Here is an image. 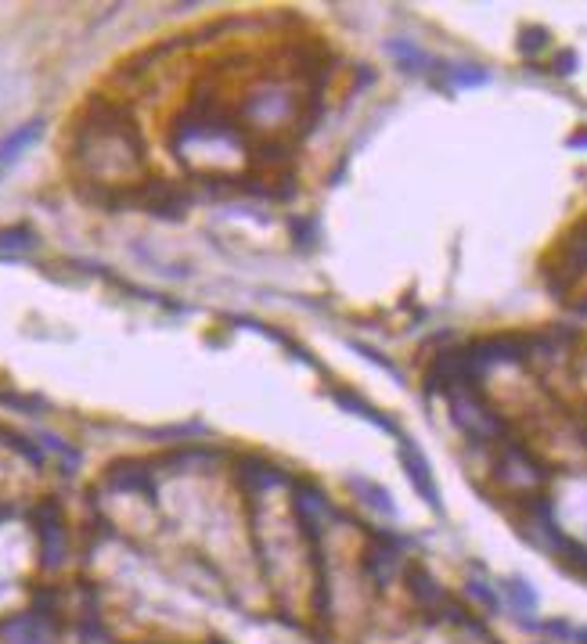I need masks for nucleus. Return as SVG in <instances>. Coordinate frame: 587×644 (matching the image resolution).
<instances>
[{"mask_svg":"<svg viewBox=\"0 0 587 644\" xmlns=\"http://www.w3.org/2000/svg\"><path fill=\"white\" fill-rule=\"evenodd\" d=\"M447 407H451V418L472 443L479 447H490V443H505L508 425L505 418L490 407L483 396H479L476 385H461V389H451L447 393Z\"/></svg>","mask_w":587,"mask_h":644,"instance_id":"1","label":"nucleus"},{"mask_svg":"<svg viewBox=\"0 0 587 644\" xmlns=\"http://www.w3.org/2000/svg\"><path fill=\"white\" fill-rule=\"evenodd\" d=\"M465 364H469V375L476 382L494 371L501 364H523L533 357V335H490V339H476L465 342Z\"/></svg>","mask_w":587,"mask_h":644,"instance_id":"2","label":"nucleus"},{"mask_svg":"<svg viewBox=\"0 0 587 644\" xmlns=\"http://www.w3.org/2000/svg\"><path fill=\"white\" fill-rule=\"evenodd\" d=\"M494 472H497V479L505 486H512V490H537V486H544V479H548L541 461H537L526 447H519V443H505V447H501Z\"/></svg>","mask_w":587,"mask_h":644,"instance_id":"3","label":"nucleus"},{"mask_svg":"<svg viewBox=\"0 0 587 644\" xmlns=\"http://www.w3.org/2000/svg\"><path fill=\"white\" fill-rule=\"evenodd\" d=\"M400 465H404V475L411 479V486L418 490V497H422L429 508L440 515L443 511V497L440 490H436L433 483V465L425 461V454L415 447V439H400Z\"/></svg>","mask_w":587,"mask_h":644,"instance_id":"4","label":"nucleus"},{"mask_svg":"<svg viewBox=\"0 0 587 644\" xmlns=\"http://www.w3.org/2000/svg\"><path fill=\"white\" fill-rule=\"evenodd\" d=\"M400 547H404V540L386 537V533H375V537H371L368 555H364V573L371 576V583H375V587H389V583L397 580Z\"/></svg>","mask_w":587,"mask_h":644,"instance_id":"5","label":"nucleus"},{"mask_svg":"<svg viewBox=\"0 0 587 644\" xmlns=\"http://www.w3.org/2000/svg\"><path fill=\"white\" fill-rule=\"evenodd\" d=\"M0 637L8 644H55V627L47 616H15L0 627Z\"/></svg>","mask_w":587,"mask_h":644,"instance_id":"6","label":"nucleus"},{"mask_svg":"<svg viewBox=\"0 0 587 644\" xmlns=\"http://www.w3.org/2000/svg\"><path fill=\"white\" fill-rule=\"evenodd\" d=\"M389 58L407 72V76H429L433 69H440L433 54L425 51V47L411 44V40H389Z\"/></svg>","mask_w":587,"mask_h":644,"instance_id":"7","label":"nucleus"},{"mask_svg":"<svg viewBox=\"0 0 587 644\" xmlns=\"http://www.w3.org/2000/svg\"><path fill=\"white\" fill-rule=\"evenodd\" d=\"M407 587H411V598H415L429 616H440V612L447 609V601H451L447 591H443L440 583L425 573V569H411V573H407Z\"/></svg>","mask_w":587,"mask_h":644,"instance_id":"8","label":"nucleus"},{"mask_svg":"<svg viewBox=\"0 0 587 644\" xmlns=\"http://www.w3.org/2000/svg\"><path fill=\"white\" fill-rule=\"evenodd\" d=\"M40 547H44V565H62L65 533H62V515H58L55 504H47L40 511Z\"/></svg>","mask_w":587,"mask_h":644,"instance_id":"9","label":"nucleus"},{"mask_svg":"<svg viewBox=\"0 0 587 644\" xmlns=\"http://www.w3.org/2000/svg\"><path fill=\"white\" fill-rule=\"evenodd\" d=\"M332 400L339 403L343 411L357 414V418H364V421H368V425H375V429L389 432V436H397V425H393V421H389L382 411H375V407H371L368 400H361V396H357V393H350V389H346V393H343V389H339V393H332Z\"/></svg>","mask_w":587,"mask_h":644,"instance_id":"10","label":"nucleus"},{"mask_svg":"<svg viewBox=\"0 0 587 644\" xmlns=\"http://www.w3.org/2000/svg\"><path fill=\"white\" fill-rule=\"evenodd\" d=\"M350 490L357 493V497H361L371 511H379V515H386V519H393V515H397V508H393V497H389L386 486L371 483V479H364V475H353Z\"/></svg>","mask_w":587,"mask_h":644,"instance_id":"11","label":"nucleus"},{"mask_svg":"<svg viewBox=\"0 0 587 644\" xmlns=\"http://www.w3.org/2000/svg\"><path fill=\"white\" fill-rule=\"evenodd\" d=\"M40 119H33V123H26V126H19V130H11L4 141H0V170L4 166H11V162L19 159L22 152H26L29 144H37V137H40Z\"/></svg>","mask_w":587,"mask_h":644,"instance_id":"12","label":"nucleus"},{"mask_svg":"<svg viewBox=\"0 0 587 644\" xmlns=\"http://www.w3.org/2000/svg\"><path fill=\"white\" fill-rule=\"evenodd\" d=\"M501 587H505L501 594H505L508 605H512L519 616H533V612H537V591H533V587L523 580V576H508Z\"/></svg>","mask_w":587,"mask_h":644,"instance_id":"13","label":"nucleus"},{"mask_svg":"<svg viewBox=\"0 0 587 644\" xmlns=\"http://www.w3.org/2000/svg\"><path fill=\"white\" fill-rule=\"evenodd\" d=\"M490 83V72L483 65H447V87L451 90H472Z\"/></svg>","mask_w":587,"mask_h":644,"instance_id":"14","label":"nucleus"},{"mask_svg":"<svg viewBox=\"0 0 587 644\" xmlns=\"http://www.w3.org/2000/svg\"><path fill=\"white\" fill-rule=\"evenodd\" d=\"M245 483L253 486V490H263V486H281L285 483V472H278V468L267 465V461H249V465H245Z\"/></svg>","mask_w":587,"mask_h":644,"instance_id":"15","label":"nucleus"},{"mask_svg":"<svg viewBox=\"0 0 587 644\" xmlns=\"http://www.w3.org/2000/svg\"><path fill=\"white\" fill-rule=\"evenodd\" d=\"M469 594H472V598H476V601H483V605H487L490 612L501 609V594L494 591V583L483 580V576H479V573H472V576H469Z\"/></svg>","mask_w":587,"mask_h":644,"instance_id":"16","label":"nucleus"},{"mask_svg":"<svg viewBox=\"0 0 587 644\" xmlns=\"http://www.w3.org/2000/svg\"><path fill=\"white\" fill-rule=\"evenodd\" d=\"M548 47V29L541 26H526L523 33H519V51L523 54H537Z\"/></svg>","mask_w":587,"mask_h":644,"instance_id":"17","label":"nucleus"},{"mask_svg":"<svg viewBox=\"0 0 587 644\" xmlns=\"http://www.w3.org/2000/svg\"><path fill=\"white\" fill-rule=\"evenodd\" d=\"M33 245V234L29 227H11V231H0V249H29Z\"/></svg>","mask_w":587,"mask_h":644,"instance_id":"18","label":"nucleus"},{"mask_svg":"<svg viewBox=\"0 0 587 644\" xmlns=\"http://www.w3.org/2000/svg\"><path fill=\"white\" fill-rule=\"evenodd\" d=\"M573 65H577V54L566 51V54H559V62H555V69H559V76H569V72H573Z\"/></svg>","mask_w":587,"mask_h":644,"instance_id":"19","label":"nucleus"},{"mask_svg":"<svg viewBox=\"0 0 587 644\" xmlns=\"http://www.w3.org/2000/svg\"><path fill=\"white\" fill-rule=\"evenodd\" d=\"M569 148H587V137H569Z\"/></svg>","mask_w":587,"mask_h":644,"instance_id":"20","label":"nucleus"}]
</instances>
